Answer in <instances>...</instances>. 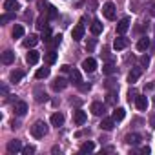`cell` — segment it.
<instances>
[{"label": "cell", "mask_w": 155, "mask_h": 155, "mask_svg": "<svg viewBox=\"0 0 155 155\" xmlns=\"http://www.w3.org/2000/svg\"><path fill=\"white\" fill-rule=\"evenodd\" d=\"M11 18H13V15H11V11H9V13L2 15V18H0V22H2V24H6V22H9Z\"/></svg>", "instance_id": "obj_40"}, {"label": "cell", "mask_w": 155, "mask_h": 155, "mask_svg": "<svg viewBox=\"0 0 155 155\" xmlns=\"http://www.w3.org/2000/svg\"><path fill=\"white\" fill-rule=\"evenodd\" d=\"M148 48H150V38H148V37L139 38V42H137V49H139V51H146Z\"/></svg>", "instance_id": "obj_21"}, {"label": "cell", "mask_w": 155, "mask_h": 155, "mask_svg": "<svg viewBox=\"0 0 155 155\" xmlns=\"http://www.w3.org/2000/svg\"><path fill=\"white\" fill-rule=\"evenodd\" d=\"M46 133H48V126H46L44 120H37V122L31 126V135H33L35 139H42Z\"/></svg>", "instance_id": "obj_1"}, {"label": "cell", "mask_w": 155, "mask_h": 155, "mask_svg": "<svg viewBox=\"0 0 155 155\" xmlns=\"http://www.w3.org/2000/svg\"><path fill=\"white\" fill-rule=\"evenodd\" d=\"M102 13H104V17L108 20H113L115 18V6H113V2H106L102 6Z\"/></svg>", "instance_id": "obj_2"}, {"label": "cell", "mask_w": 155, "mask_h": 155, "mask_svg": "<svg viewBox=\"0 0 155 155\" xmlns=\"http://www.w3.org/2000/svg\"><path fill=\"white\" fill-rule=\"evenodd\" d=\"M113 126H115V119H113V117H111V119H102V122H101V128L106 130V131H111Z\"/></svg>", "instance_id": "obj_18"}, {"label": "cell", "mask_w": 155, "mask_h": 155, "mask_svg": "<svg viewBox=\"0 0 155 155\" xmlns=\"http://www.w3.org/2000/svg\"><path fill=\"white\" fill-rule=\"evenodd\" d=\"M71 37H73V40H82V37H84V24L75 26L73 31H71Z\"/></svg>", "instance_id": "obj_8"}, {"label": "cell", "mask_w": 155, "mask_h": 155, "mask_svg": "<svg viewBox=\"0 0 155 155\" xmlns=\"http://www.w3.org/2000/svg\"><path fill=\"white\" fill-rule=\"evenodd\" d=\"M90 31H91L93 35H101V33H102V24H101V20H93L91 26H90Z\"/></svg>", "instance_id": "obj_20"}, {"label": "cell", "mask_w": 155, "mask_h": 155, "mask_svg": "<svg viewBox=\"0 0 155 155\" xmlns=\"http://www.w3.org/2000/svg\"><path fill=\"white\" fill-rule=\"evenodd\" d=\"M38 58H40V53L38 51H35V49H31L29 53H28V57H26V60H28V64H37L38 62Z\"/></svg>", "instance_id": "obj_14"}, {"label": "cell", "mask_w": 155, "mask_h": 155, "mask_svg": "<svg viewBox=\"0 0 155 155\" xmlns=\"http://www.w3.org/2000/svg\"><path fill=\"white\" fill-rule=\"evenodd\" d=\"M35 99H37V102H46L48 101V95L44 91H40V90H35Z\"/></svg>", "instance_id": "obj_31"}, {"label": "cell", "mask_w": 155, "mask_h": 155, "mask_svg": "<svg viewBox=\"0 0 155 155\" xmlns=\"http://www.w3.org/2000/svg\"><path fill=\"white\" fill-rule=\"evenodd\" d=\"M115 99H117V90H111V91L108 93V102H110V104H113V102H115Z\"/></svg>", "instance_id": "obj_36"}, {"label": "cell", "mask_w": 155, "mask_h": 155, "mask_svg": "<svg viewBox=\"0 0 155 155\" xmlns=\"http://www.w3.org/2000/svg\"><path fill=\"white\" fill-rule=\"evenodd\" d=\"M37 44H38V37H37V35H29V37L24 40V46H26V48H35Z\"/></svg>", "instance_id": "obj_23"}, {"label": "cell", "mask_w": 155, "mask_h": 155, "mask_svg": "<svg viewBox=\"0 0 155 155\" xmlns=\"http://www.w3.org/2000/svg\"><path fill=\"white\" fill-rule=\"evenodd\" d=\"M49 20H53V18H57V8H53V6H49L48 8V15H46Z\"/></svg>", "instance_id": "obj_34"}, {"label": "cell", "mask_w": 155, "mask_h": 155, "mask_svg": "<svg viewBox=\"0 0 155 155\" xmlns=\"http://www.w3.org/2000/svg\"><path fill=\"white\" fill-rule=\"evenodd\" d=\"M128 29H130V18H128V17H124V18L117 24V33H119V35H124Z\"/></svg>", "instance_id": "obj_9"}, {"label": "cell", "mask_w": 155, "mask_h": 155, "mask_svg": "<svg viewBox=\"0 0 155 155\" xmlns=\"http://www.w3.org/2000/svg\"><path fill=\"white\" fill-rule=\"evenodd\" d=\"M82 69H84L86 73H93V71L97 69V60H95V58H86V60L82 62Z\"/></svg>", "instance_id": "obj_4"}, {"label": "cell", "mask_w": 155, "mask_h": 155, "mask_svg": "<svg viewBox=\"0 0 155 155\" xmlns=\"http://www.w3.org/2000/svg\"><path fill=\"white\" fill-rule=\"evenodd\" d=\"M102 71H104V73H106V75H113V73H115V71H117V68H115V66H113V64H111V62H108V64H106V66H104V68H102Z\"/></svg>", "instance_id": "obj_33"}, {"label": "cell", "mask_w": 155, "mask_h": 155, "mask_svg": "<svg viewBox=\"0 0 155 155\" xmlns=\"http://www.w3.org/2000/svg\"><path fill=\"white\" fill-rule=\"evenodd\" d=\"M106 88H108V90H117V82H115L113 79H108V81H106Z\"/></svg>", "instance_id": "obj_37"}, {"label": "cell", "mask_w": 155, "mask_h": 155, "mask_svg": "<svg viewBox=\"0 0 155 155\" xmlns=\"http://www.w3.org/2000/svg\"><path fill=\"white\" fill-rule=\"evenodd\" d=\"M95 150V144L91 142V140H88V142H84L82 146H81V153H90V151H93Z\"/></svg>", "instance_id": "obj_26"}, {"label": "cell", "mask_w": 155, "mask_h": 155, "mask_svg": "<svg viewBox=\"0 0 155 155\" xmlns=\"http://www.w3.org/2000/svg\"><path fill=\"white\" fill-rule=\"evenodd\" d=\"M151 128H155V117L151 119Z\"/></svg>", "instance_id": "obj_45"}, {"label": "cell", "mask_w": 155, "mask_h": 155, "mask_svg": "<svg viewBox=\"0 0 155 155\" xmlns=\"http://www.w3.org/2000/svg\"><path fill=\"white\" fill-rule=\"evenodd\" d=\"M151 150H150V146H144V148H140V153H144V155H148Z\"/></svg>", "instance_id": "obj_43"}, {"label": "cell", "mask_w": 155, "mask_h": 155, "mask_svg": "<svg viewBox=\"0 0 155 155\" xmlns=\"http://www.w3.org/2000/svg\"><path fill=\"white\" fill-rule=\"evenodd\" d=\"M124 115H126V110H124V108H117V110L113 111V115H111V117L115 119V122H119V120H122V119H124Z\"/></svg>", "instance_id": "obj_25"}, {"label": "cell", "mask_w": 155, "mask_h": 155, "mask_svg": "<svg viewBox=\"0 0 155 155\" xmlns=\"http://www.w3.org/2000/svg\"><path fill=\"white\" fill-rule=\"evenodd\" d=\"M124 140H126L128 144L135 146V144H139V142H140V135H139V133H128V135L124 137Z\"/></svg>", "instance_id": "obj_16"}, {"label": "cell", "mask_w": 155, "mask_h": 155, "mask_svg": "<svg viewBox=\"0 0 155 155\" xmlns=\"http://www.w3.org/2000/svg\"><path fill=\"white\" fill-rule=\"evenodd\" d=\"M40 38H42L44 42H51V38H53V37H51V29H49V28L42 29V37H40Z\"/></svg>", "instance_id": "obj_32"}, {"label": "cell", "mask_w": 155, "mask_h": 155, "mask_svg": "<svg viewBox=\"0 0 155 155\" xmlns=\"http://www.w3.org/2000/svg\"><path fill=\"white\" fill-rule=\"evenodd\" d=\"M8 151H9V153H18V151H22V142H20L18 139L9 140V142H8Z\"/></svg>", "instance_id": "obj_6"}, {"label": "cell", "mask_w": 155, "mask_h": 155, "mask_svg": "<svg viewBox=\"0 0 155 155\" xmlns=\"http://www.w3.org/2000/svg\"><path fill=\"white\" fill-rule=\"evenodd\" d=\"M91 113L97 115V117H101V115L106 113V106H104L102 102H93V104H91Z\"/></svg>", "instance_id": "obj_11"}, {"label": "cell", "mask_w": 155, "mask_h": 155, "mask_svg": "<svg viewBox=\"0 0 155 155\" xmlns=\"http://www.w3.org/2000/svg\"><path fill=\"white\" fill-rule=\"evenodd\" d=\"M18 8H20V6H18L17 0H6V2H4V9H6V11H11V13H13V11H17Z\"/></svg>", "instance_id": "obj_19"}, {"label": "cell", "mask_w": 155, "mask_h": 155, "mask_svg": "<svg viewBox=\"0 0 155 155\" xmlns=\"http://www.w3.org/2000/svg\"><path fill=\"white\" fill-rule=\"evenodd\" d=\"M44 60H46L48 64H55V62H57V53H55V51H48V53L44 55Z\"/></svg>", "instance_id": "obj_27"}, {"label": "cell", "mask_w": 155, "mask_h": 155, "mask_svg": "<svg viewBox=\"0 0 155 155\" xmlns=\"http://www.w3.org/2000/svg\"><path fill=\"white\" fill-rule=\"evenodd\" d=\"M20 37H24V28L20 24H17L13 28V38H20Z\"/></svg>", "instance_id": "obj_30"}, {"label": "cell", "mask_w": 155, "mask_h": 155, "mask_svg": "<svg viewBox=\"0 0 155 155\" xmlns=\"http://www.w3.org/2000/svg\"><path fill=\"white\" fill-rule=\"evenodd\" d=\"M77 88H79V90H81L82 93H86V91H90V90H91V84H86V82H81L79 86H77Z\"/></svg>", "instance_id": "obj_35"}, {"label": "cell", "mask_w": 155, "mask_h": 155, "mask_svg": "<svg viewBox=\"0 0 155 155\" xmlns=\"http://www.w3.org/2000/svg\"><path fill=\"white\" fill-rule=\"evenodd\" d=\"M51 124H53L55 128L62 126V124H64V115H62V113H53V115H51Z\"/></svg>", "instance_id": "obj_17"}, {"label": "cell", "mask_w": 155, "mask_h": 155, "mask_svg": "<svg viewBox=\"0 0 155 155\" xmlns=\"http://www.w3.org/2000/svg\"><path fill=\"white\" fill-rule=\"evenodd\" d=\"M51 88H53L55 91H62V90L68 88V81L62 79V77H58V79H55V81L51 82Z\"/></svg>", "instance_id": "obj_3"}, {"label": "cell", "mask_w": 155, "mask_h": 155, "mask_svg": "<svg viewBox=\"0 0 155 155\" xmlns=\"http://www.w3.org/2000/svg\"><path fill=\"white\" fill-rule=\"evenodd\" d=\"M69 81H71V82H73L75 86H79V84L82 82V75H81V71L73 68V69L69 71Z\"/></svg>", "instance_id": "obj_7"}, {"label": "cell", "mask_w": 155, "mask_h": 155, "mask_svg": "<svg viewBox=\"0 0 155 155\" xmlns=\"http://www.w3.org/2000/svg\"><path fill=\"white\" fill-rule=\"evenodd\" d=\"M150 13H151V17H155V2L150 6Z\"/></svg>", "instance_id": "obj_44"}, {"label": "cell", "mask_w": 155, "mask_h": 155, "mask_svg": "<svg viewBox=\"0 0 155 155\" xmlns=\"http://www.w3.org/2000/svg\"><path fill=\"white\" fill-rule=\"evenodd\" d=\"M135 106H137L139 110H146V108H148V99H146L144 95H137V97H135Z\"/></svg>", "instance_id": "obj_15"}, {"label": "cell", "mask_w": 155, "mask_h": 155, "mask_svg": "<svg viewBox=\"0 0 155 155\" xmlns=\"http://www.w3.org/2000/svg\"><path fill=\"white\" fill-rule=\"evenodd\" d=\"M128 44H130V40H128V38H124V37L120 35L119 38H115L113 48H115V49H124V48H128Z\"/></svg>", "instance_id": "obj_13"}, {"label": "cell", "mask_w": 155, "mask_h": 155, "mask_svg": "<svg viewBox=\"0 0 155 155\" xmlns=\"http://www.w3.org/2000/svg\"><path fill=\"white\" fill-rule=\"evenodd\" d=\"M60 42H62V35H55V37H53V40H51L49 44H51V46H58Z\"/></svg>", "instance_id": "obj_38"}, {"label": "cell", "mask_w": 155, "mask_h": 155, "mask_svg": "<svg viewBox=\"0 0 155 155\" xmlns=\"http://www.w3.org/2000/svg\"><path fill=\"white\" fill-rule=\"evenodd\" d=\"M22 153H24V155H31V153H35V146H26V148H22Z\"/></svg>", "instance_id": "obj_39"}, {"label": "cell", "mask_w": 155, "mask_h": 155, "mask_svg": "<svg viewBox=\"0 0 155 155\" xmlns=\"http://www.w3.org/2000/svg\"><path fill=\"white\" fill-rule=\"evenodd\" d=\"M22 77H24V73L17 69V71H11V75H9V81H11L13 84H18V82L22 81Z\"/></svg>", "instance_id": "obj_22"}, {"label": "cell", "mask_w": 155, "mask_h": 155, "mask_svg": "<svg viewBox=\"0 0 155 155\" xmlns=\"http://www.w3.org/2000/svg\"><path fill=\"white\" fill-rule=\"evenodd\" d=\"M73 120H75V124L82 126V124L86 122V113H84L82 110H77V111H75V115H73Z\"/></svg>", "instance_id": "obj_12"}, {"label": "cell", "mask_w": 155, "mask_h": 155, "mask_svg": "<svg viewBox=\"0 0 155 155\" xmlns=\"http://www.w3.org/2000/svg\"><path fill=\"white\" fill-rule=\"evenodd\" d=\"M140 75H142V69H140V68H133V69L128 73V82H130V84H135V82L139 81Z\"/></svg>", "instance_id": "obj_5"}, {"label": "cell", "mask_w": 155, "mask_h": 155, "mask_svg": "<svg viewBox=\"0 0 155 155\" xmlns=\"http://www.w3.org/2000/svg\"><path fill=\"white\" fill-rule=\"evenodd\" d=\"M48 20H49L48 17H38V20H37V28H38L40 31L46 29V28H48Z\"/></svg>", "instance_id": "obj_29"}, {"label": "cell", "mask_w": 155, "mask_h": 155, "mask_svg": "<svg viewBox=\"0 0 155 155\" xmlns=\"http://www.w3.org/2000/svg\"><path fill=\"white\" fill-rule=\"evenodd\" d=\"M140 64H142L144 68H148V64H150V57H148V55H142V57H140Z\"/></svg>", "instance_id": "obj_42"}, {"label": "cell", "mask_w": 155, "mask_h": 155, "mask_svg": "<svg viewBox=\"0 0 155 155\" xmlns=\"http://www.w3.org/2000/svg\"><path fill=\"white\" fill-rule=\"evenodd\" d=\"M13 60H15V53H13L11 49H8V51L2 53V62H4V64H11Z\"/></svg>", "instance_id": "obj_24"}, {"label": "cell", "mask_w": 155, "mask_h": 155, "mask_svg": "<svg viewBox=\"0 0 155 155\" xmlns=\"http://www.w3.org/2000/svg\"><path fill=\"white\" fill-rule=\"evenodd\" d=\"M86 49H88V51H93V49H95V40H93V38H90V40H88Z\"/></svg>", "instance_id": "obj_41"}, {"label": "cell", "mask_w": 155, "mask_h": 155, "mask_svg": "<svg viewBox=\"0 0 155 155\" xmlns=\"http://www.w3.org/2000/svg\"><path fill=\"white\" fill-rule=\"evenodd\" d=\"M35 77H37V79H46V77H49V68H40V69H37Z\"/></svg>", "instance_id": "obj_28"}, {"label": "cell", "mask_w": 155, "mask_h": 155, "mask_svg": "<svg viewBox=\"0 0 155 155\" xmlns=\"http://www.w3.org/2000/svg\"><path fill=\"white\" fill-rule=\"evenodd\" d=\"M26 111H28V104H26L24 101H17V102H15V113H17L18 117H24Z\"/></svg>", "instance_id": "obj_10"}]
</instances>
